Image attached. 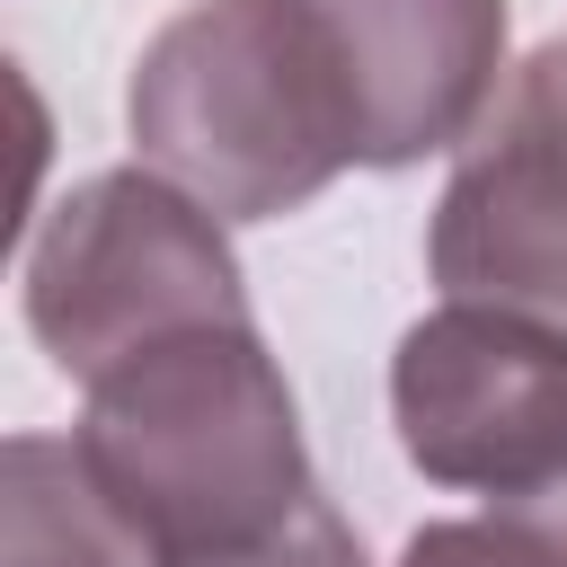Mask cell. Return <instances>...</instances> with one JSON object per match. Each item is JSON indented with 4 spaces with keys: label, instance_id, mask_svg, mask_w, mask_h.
Masks as SVG:
<instances>
[{
    "label": "cell",
    "instance_id": "1",
    "mask_svg": "<svg viewBox=\"0 0 567 567\" xmlns=\"http://www.w3.org/2000/svg\"><path fill=\"white\" fill-rule=\"evenodd\" d=\"M71 443L159 567H230L319 496L292 381L257 319L177 328L124 354L89 381Z\"/></svg>",
    "mask_w": 567,
    "mask_h": 567
},
{
    "label": "cell",
    "instance_id": "2",
    "mask_svg": "<svg viewBox=\"0 0 567 567\" xmlns=\"http://www.w3.org/2000/svg\"><path fill=\"white\" fill-rule=\"evenodd\" d=\"M124 133L213 221H284L354 168V106L301 0L177 9L133 62Z\"/></svg>",
    "mask_w": 567,
    "mask_h": 567
},
{
    "label": "cell",
    "instance_id": "3",
    "mask_svg": "<svg viewBox=\"0 0 567 567\" xmlns=\"http://www.w3.org/2000/svg\"><path fill=\"white\" fill-rule=\"evenodd\" d=\"M221 319H248L239 257L221 221L151 168L80 177L27 239V328L80 390L142 346Z\"/></svg>",
    "mask_w": 567,
    "mask_h": 567
},
{
    "label": "cell",
    "instance_id": "4",
    "mask_svg": "<svg viewBox=\"0 0 567 567\" xmlns=\"http://www.w3.org/2000/svg\"><path fill=\"white\" fill-rule=\"evenodd\" d=\"M390 425L399 452L434 487L532 496L567 470V328L443 301L390 354Z\"/></svg>",
    "mask_w": 567,
    "mask_h": 567
},
{
    "label": "cell",
    "instance_id": "5",
    "mask_svg": "<svg viewBox=\"0 0 567 567\" xmlns=\"http://www.w3.org/2000/svg\"><path fill=\"white\" fill-rule=\"evenodd\" d=\"M425 266L443 301L567 328V35L532 44L478 133L452 151L425 221Z\"/></svg>",
    "mask_w": 567,
    "mask_h": 567
},
{
    "label": "cell",
    "instance_id": "6",
    "mask_svg": "<svg viewBox=\"0 0 567 567\" xmlns=\"http://www.w3.org/2000/svg\"><path fill=\"white\" fill-rule=\"evenodd\" d=\"M354 106V168L461 151L505 89V0H301Z\"/></svg>",
    "mask_w": 567,
    "mask_h": 567
},
{
    "label": "cell",
    "instance_id": "7",
    "mask_svg": "<svg viewBox=\"0 0 567 567\" xmlns=\"http://www.w3.org/2000/svg\"><path fill=\"white\" fill-rule=\"evenodd\" d=\"M0 523V567H159L71 434H9Z\"/></svg>",
    "mask_w": 567,
    "mask_h": 567
},
{
    "label": "cell",
    "instance_id": "8",
    "mask_svg": "<svg viewBox=\"0 0 567 567\" xmlns=\"http://www.w3.org/2000/svg\"><path fill=\"white\" fill-rule=\"evenodd\" d=\"M399 567H567L514 505H487V514H461V523H425Z\"/></svg>",
    "mask_w": 567,
    "mask_h": 567
},
{
    "label": "cell",
    "instance_id": "9",
    "mask_svg": "<svg viewBox=\"0 0 567 567\" xmlns=\"http://www.w3.org/2000/svg\"><path fill=\"white\" fill-rule=\"evenodd\" d=\"M230 567H363V540L346 532V514H337L328 496H310L266 549H248V558H230Z\"/></svg>",
    "mask_w": 567,
    "mask_h": 567
},
{
    "label": "cell",
    "instance_id": "10",
    "mask_svg": "<svg viewBox=\"0 0 567 567\" xmlns=\"http://www.w3.org/2000/svg\"><path fill=\"white\" fill-rule=\"evenodd\" d=\"M505 505H514V514H523V523H532V532L567 558V470H558L549 487H532V496H505Z\"/></svg>",
    "mask_w": 567,
    "mask_h": 567
}]
</instances>
